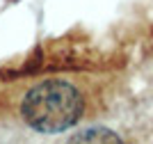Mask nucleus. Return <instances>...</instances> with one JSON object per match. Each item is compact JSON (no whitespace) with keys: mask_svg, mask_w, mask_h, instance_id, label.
I'll list each match as a JSON object with an SVG mask.
<instances>
[{"mask_svg":"<svg viewBox=\"0 0 153 144\" xmlns=\"http://www.w3.org/2000/svg\"><path fill=\"white\" fill-rule=\"evenodd\" d=\"M21 114L25 124L39 133H62L80 119L82 98L69 82L48 80L27 92Z\"/></svg>","mask_w":153,"mask_h":144,"instance_id":"obj_1","label":"nucleus"},{"mask_svg":"<svg viewBox=\"0 0 153 144\" xmlns=\"http://www.w3.org/2000/svg\"><path fill=\"white\" fill-rule=\"evenodd\" d=\"M119 142V137H117L112 131H105V128H91V131H85L82 135H76L73 137V142Z\"/></svg>","mask_w":153,"mask_h":144,"instance_id":"obj_2","label":"nucleus"}]
</instances>
